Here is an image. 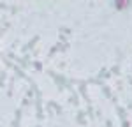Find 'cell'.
I'll use <instances>...</instances> for the list:
<instances>
[{
  "mask_svg": "<svg viewBox=\"0 0 132 127\" xmlns=\"http://www.w3.org/2000/svg\"><path fill=\"white\" fill-rule=\"evenodd\" d=\"M127 2H129V0H118V7L122 9V7L125 5V4H127Z\"/></svg>",
  "mask_w": 132,
  "mask_h": 127,
  "instance_id": "cell-1",
  "label": "cell"
}]
</instances>
